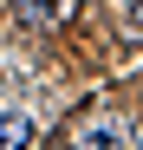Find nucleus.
Here are the masks:
<instances>
[{"label": "nucleus", "instance_id": "7ed1b4c3", "mask_svg": "<svg viewBox=\"0 0 143 150\" xmlns=\"http://www.w3.org/2000/svg\"><path fill=\"white\" fill-rule=\"evenodd\" d=\"M26 144H33V117L0 111V150H26Z\"/></svg>", "mask_w": 143, "mask_h": 150}, {"label": "nucleus", "instance_id": "20e7f679", "mask_svg": "<svg viewBox=\"0 0 143 150\" xmlns=\"http://www.w3.org/2000/svg\"><path fill=\"white\" fill-rule=\"evenodd\" d=\"M124 26H130V39H143V0H124Z\"/></svg>", "mask_w": 143, "mask_h": 150}, {"label": "nucleus", "instance_id": "f03ea898", "mask_svg": "<svg viewBox=\"0 0 143 150\" xmlns=\"http://www.w3.org/2000/svg\"><path fill=\"white\" fill-rule=\"evenodd\" d=\"M78 0H20V20L26 26H65Z\"/></svg>", "mask_w": 143, "mask_h": 150}, {"label": "nucleus", "instance_id": "f257e3e1", "mask_svg": "<svg viewBox=\"0 0 143 150\" xmlns=\"http://www.w3.org/2000/svg\"><path fill=\"white\" fill-rule=\"evenodd\" d=\"M78 150H130V131L117 117H91L85 131H78Z\"/></svg>", "mask_w": 143, "mask_h": 150}]
</instances>
